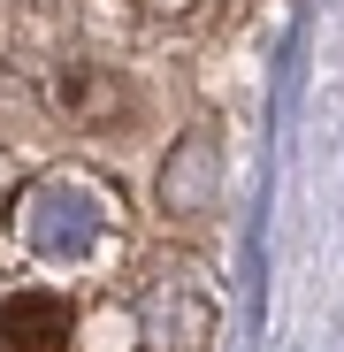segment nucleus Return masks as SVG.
Returning <instances> with one entry per match:
<instances>
[{
  "label": "nucleus",
  "instance_id": "obj_1",
  "mask_svg": "<svg viewBox=\"0 0 344 352\" xmlns=\"http://www.w3.org/2000/svg\"><path fill=\"white\" fill-rule=\"evenodd\" d=\"M69 299L62 291H16L0 307V352H69Z\"/></svg>",
  "mask_w": 344,
  "mask_h": 352
}]
</instances>
